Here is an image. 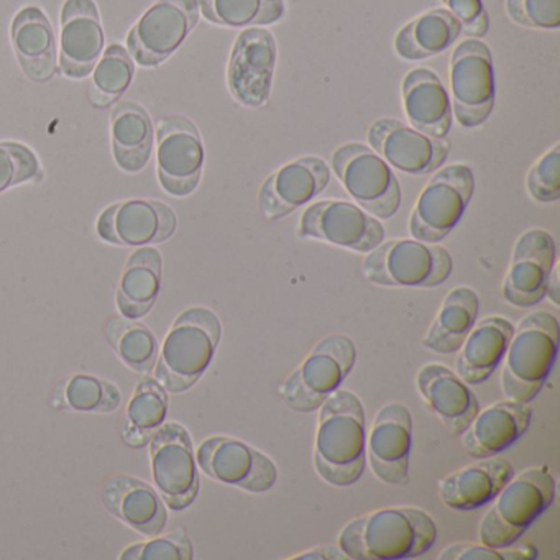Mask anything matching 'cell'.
Returning <instances> with one entry per match:
<instances>
[{
  "mask_svg": "<svg viewBox=\"0 0 560 560\" xmlns=\"http://www.w3.org/2000/svg\"><path fill=\"white\" fill-rule=\"evenodd\" d=\"M438 539V524L428 511L412 506L382 508L353 517L337 546L359 560H401L422 556Z\"/></svg>",
  "mask_w": 560,
  "mask_h": 560,
  "instance_id": "1",
  "label": "cell"
},
{
  "mask_svg": "<svg viewBox=\"0 0 560 560\" xmlns=\"http://www.w3.org/2000/svg\"><path fill=\"white\" fill-rule=\"evenodd\" d=\"M314 468L326 483L352 487L366 464L365 409L355 393L337 389L319 408Z\"/></svg>",
  "mask_w": 560,
  "mask_h": 560,
  "instance_id": "2",
  "label": "cell"
},
{
  "mask_svg": "<svg viewBox=\"0 0 560 560\" xmlns=\"http://www.w3.org/2000/svg\"><path fill=\"white\" fill-rule=\"evenodd\" d=\"M222 337V324L208 307L179 314L163 342L155 380L168 393L188 392L212 362Z\"/></svg>",
  "mask_w": 560,
  "mask_h": 560,
  "instance_id": "3",
  "label": "cell"
},
{
  "mask_svg": "<svg viewBox=\"0 0 560 560\" xmlns=\"http://www.w3.org/2000/svg\"><path fill=\"white\" fill-rule=\"evenodd\" d=\"M559 319L547 311H534L514 327L501 373L506 398L529 405L549 378L559 350Z\"/></svg>",
  "mask_w": 560,
  "mask_h": 560,
  "instance_id": "4",
  "label": "cell"
},
{
  "mask_svg": "<svg viewBox=\"0 0 560 560\" xmlns=\"http://www.w3.org/2000/svg\"><path fill=\"white\" fill-rule=\"evenodd\" d=\"M556 498V480L547 467H533L513 475L493 498L478 527V540L490 547H511Z\"/></svg>",
  "mask_w": 560,
  "mask_h": 560,
  "instance_id": "5",
  "label": "cell"
},
{
  "mask_svg": "<svg viewBox=\"0 0 560 560\" xmlns=\"http://www.w3.org/2000/svg\"><path fill=\"white\" fill-rule=\"evenodd\" d=\"M454 260L438 244L396 238L382 242L363 260L362 273L370 283L386 288H438L451 278Z\"/></svg>",
  "mask_w": 560,
  "mask_h": 560,
  "instance_id": "6",
  "label": "cell"
},
{
  "mask_svg": "<svg viewBox=\"0 0 560 560\" xmlns=\"http://www.w3.org/2000/svg\"><path fill=\"white\" fill-rule=\"evenodd\" d=\"M355 342L346 334H330L281 386L284 405L296 412H314L340 388L355 366Z\"/></svg>",
  "mask_w": 560,
  "mask_h": 560,
  "instance_id": "7",
  "label": "cell"
},
{
  "mask_svg": "<svg viewBox=\"0 0 560 560\" xmlns=\"http://www.w3.org/2000/svg\"><path fill=\"white\" fill-rule=\"evenodd\" d=\"M332 170L357 206L373 218L392 219L401 206V188L392 166L359 142L339 147L332 155Z\"/></svg>",
  "mask_w": 560,
  "mask_h": 560,
  "instance_id": "8",
  "label": "cell"
},
{
  "mask_svg": "<svg viewBox=\"0 0 560 560\" xmlns=\"http://www.w3.org/2000/svg\"><path fill=\"white\" fill-rule=\"evenodd\" d=\"M475 178L470 166H445L432 176L419 195L409 218V232L416 241L439 244L444 241L474 198Z\"/></svg>",
  "mask_w": 560,
  "mask_h": 560,
  "instance_id": "9",
  "label": "cell"
},
{
  "mask_svg": "<svg viewBox=\"0 0 560 560\" xmlns=\"http://www.w3.org/2000/svg\"><path fill=\"white\" fill-rule=\"evenodd\" d=\"M198 0H156L127 35V51L140 67L165 63L199 22Z\"/></svg>",
  "mask_w": 560,
  "mask_h": 560,
  "instance_id": "10",
  "label": "cell"
},
{
  "mask_svg": "<svg viewBox=\"0 0 560 560\" xmlns=\"http://www.w3.org/2000/svg\"><path fill=\"white\" fill-rule=\"evenodd\" d=\"M452 114L465 129L483 126L493 113V57L478 38L462 42L451 58Z\"/></svg>",
  "mask_w": 560,
  "mask_h": 560,
  "instance_id": "11",
  "label": "cell"
},
{
  "mask_svg": "<svg viewBox=\"0 0 560 560\" xmlns=\"http://www.w3.org/2000/svg\"><path fill=\"white\" fill-rule=\"evenodd\" d=\"M153 480L160 497L173 511L192 504L199 493V471L189 432L176 422H163L153 432Z\"/></svg>",
  "mask_w": 560,
  "mask_h": 560,
  "instance_id": "12",
  "label": "cell"
},
{
  "mask_svg": "<svg viewBox=\"0 0 560 560\" xmlns=\"http://www.w3.org/2000/svg\"><path fill=\"white\" fill-rule=\"evenodd\" d=\"M199 468L212 480L248 493H265L278 480V467L247 442L225 435L206 439L196 452Z\"/></svg>",
  "mask_w": 560,
  "mask_h": 560,
  "instance_id": "13",
  "label": "cell"
},
{
  "mask_svg": "<svg viewBox=\"0 0 560 560\" xmlns=\"http://www.w3.org/2000/svg\"><path fill=\"white\" fill-rule=\"evenodd\" d=\"M156 168L162 188L175 198L192 195L205 168L198 127L185 116H168L156 129Z\"/></svg>",
  "mask_w": 560,
  "mask_h": 560,
  "instance_id": "14",
  "label": "cell"
},
{
  "mask_svg": "<svg viewBox=\"0 0 560 560\" xmlns=\"http://www.w3.org/2000/svg\"><path fill=\"white\" fill-rule=\"evenodd\" d=\"M298 235L369 254L385 241V229L380 219L373 218L360 206L327 199L314 202L304 211Z\"/></svg>",
  "mask_w": 560,
  "mask_h": 560,
  "instance_id": "15",
  "label": "cell"
},
{
  "mask_svg": "<svg viewBox=\"0 0 560 560\" xmlns=\"http://www.w3.org/2000/svg\"><path fill=\"white\" fill-rule=\"evenodd\" d=\"M277 58V40L271 32L254 27L238 35L228 68L229 91L238 104L252 109L267 106Z\"/></svg>",
  "mask_w": 560,
  "mask_h": 560,
  "instance_id": "16",
  "label": "cell"
},
{
  "mask_svg": "<svg viewBox=\"0 0 560 560\" xmlns=\"http://www.w3.org/2000/svg\"><path fill=\"white\" fill-rule=\"evenodd\" d=\"M412 416L401 402H389L376 412L366 438V460L380 481L393 487L409 483Z\"/></svg>",
  "mask_w": 560,
  "mask_h": 560,
  "instance_id": "17",
  "label": "cell"
},
{
  "mask_svg": "<svg viewBox=\"0 0 560 560\" xmlns=\"http://www.w3.org/2000/svg\"><path fill=\"white\" fill-rule=\"evenodd\" d=\"M370 149L389 166L411 176L431 175L447 160L445 139H432L396 119H380L369 129Z\"/></svg>",
  "mask_w": 560,
  "mask_h": 560,
  "instance_id": "18",
  "label": "cell"
},
{
  "mask_svg": "<svg viewBox=\"0 0 560 560\" xmlns=\"http://www.w3.org/2000/svg\"><path fill=\"white\" fill-rule=\"evenodd\" d=\"M556 241L544 229H529L517 238L501 293L514 307H534L546 298L550 271L556 265Z\"/></svg>",
  "mask_w": 560,
  "mask_h": 560,
  "instance_id": "19",
  "label": "cell"
},
{
  "mask_svg": "<svg viewBox=\"0 0 560 560\" xmlns=\"http://www.w3.org/2000/svg\"><path fill=\"white\" fill-rule=\"evenodd\" d=\"M176 225L175 211L165 202L129 199L110 206L100 215L97 234L120 247H149L173 237Z\"/></svg>",
  "mask_w": 560,
  "mask_h": 560,
  "instance_id": "20",
  "label": "cell"
},
{
  "mask_svg": "<svg viewBox=\"0 0 560 560\" xmlns=\"http://www.w3.org/2000/svg\"><path fill=\"white\" fill-rule=\"evenodd\" d=\"M60 21L61 73L70 80H84L93 74L106 48L100 8L94 0H65Z\"/></svg>",
  "mask_w": 560,
  "mask_h": 560,
  "instance_id": "21",
  "label": "cell"
},
{
  "mask_svg": "<svg viewBox=\"0 0 560 560\" xmlns=\"http://www.w3.org/2000/svg\"><path fill=\"white\" fill-rule=\"evenodd\" d=\"M329 182L330 170L324 160L303 156L265 179L258 192V208L267 221H281L317 198Z\"/></svg>",
  "mask_w": 560,
  "mask_h": 560,
  "instance_id": "22",
  "label": "cell"
},
{
  "mask_svg": "<svg viewBox=\"0 0 560 560\" xmlns=\"http://www.w3.org/2000/svg\"><path fill=\"white\" fill-rule=\"evenodd\" d=\"M416 385L429 411L438 416L439 421L452 435L464 434L480 411V402L471 392L470 385L445 365L431 363L422 366Z\"/></svg>",
  "mask_w": 560,
  "mask_h": 560,
  "instance_id": "23",
  "label": "cell"
},
{
  "mask_svg": "<svg viewBox=\"0 0 560 560\" xmlns=\"http://www.w3.org/2000/svg\"><path fill=\"white\" fill-rule=\"evenodd\" d=\"M533 419V409L514 399H503L480 409L467 431L462 434V445L471 458H487L510 448L520 441Z\"/></svg>",
  "mask_w": 560,
  "mask_h": 560,
  "instance_id": "24",
  "label": "cell"
},
{
  "mask_svg": "<svg viewBox=\"0 0 560 560\" xmlns=\"http://www.w3.org/2000/svg\"><path fill=\"white\" fill-rule=\"evenodd\" d=\"M11 40L24 73L45 84L58 73V44L48 15L28 5L18 12L11 25Z\"/></svg>",
  "mask_w": 560,
  "mask_h": 560,
  "instance_id": "25",
  "label": "cell"
},
{
  "mask_svg": "<svg viewBox=\"0 0 560 560\" xmlns=\"http://www.w3.org/2000/svg\"><path fill=\"white\" fill-rule=\"evenodd\" d=\"M514 468L506 458H477L474 464L439 481V497L445 506L460 513L478 510L493 501L513 478Z\"/></svg>",
  "mask_w": 560,
  "mask_h": 560,
  "instance_id": "26",
  "label": "cell"
},
{
  "mask_svg": "<svg viewBox=\"0 0 560 560\" xmlns=\"http://www.w3.org/2000/svg\"><path fill=\"white\" fill-rule=\"evenodd\" d=\"M402 103L408 122L432 139H445L451 132L452 104L438 74L429 68H416L402 81Z\"/></svg>",
  "mask_w": 560,
  "mask_h": 560,
  "instance_id": "27",
  "label": "cell"
},
{
  "mask_svg": "<svg viewBox=\"0 0 560 560\" xmlns=\"http://www.w3.org/2000/svg\"><path fill=\"white\" fill-rule=\"evenodd\" d=\"M514 326L501 316H488L475 323L458 349L455 373L467 385H481L503 362Z\"/></svg>",
  "mask_w": 560,
  "mask_h": 560,
  "instance_id": "28",
  "label": "cell"
},
{
  "mask_svg": "<svg viewBox=\"0 0 560 560\" xmlns=\"http://www.w3.org/2000/svg\"><path fill=\"white\" fill-rule=\"evenodd\" d=\"M103 501L114 516L145 536H159L165 529L168 516L162 497L137 478L117 475L107 480Z\"/></svg>",
  "mask_w": 560,
  "mask_h": 560,
  "instance_id": "29",
  "label": "cell"
},
{
  "mask_svg": "<svg viewBox=\"0 0 560 560\" xmlns=\"http://www.w3.org/2000/svg\"><path fill=\"white\" fill-rule=\"evenodd\" d=\"M163 258L153 247L133 252L124 267L117 290V307L127 319H140L155 306L162 288Z\"/></svg>",
  "mask_w": 560,
  "mask_h": 560,
  "instance_id": "30",
  "label": "cell"
},
{
  "mask_svg": "<svg viewBox=\"0 0 560 560\" xmlns=\"http://www.w3.org/2000/svg\"><path fill=\"white\" fill-rule=\"evenodd\" d=\"M110 136L120 170L136 175L149 165L155 133L147 109L136 103L119 104L110 114Z\"/></svg>",
  "mask_w": 560,
  "mask_h": 560,
  "instance_id": "31",
  "label": "cell"
},
{
  "mask_svg": "<svg viewBox=\"0 0 560 560\" xmlns=\"http://www.w3.org/2000/svg\"><path fill=\"white\" fill-rule=\"evenodd\" d=\"M478 313L480 298L477 291L468 287L448 291L434 323L422 339V347L439 355H454L477 323Z\"/></svg>",
  "mask_w": 560,
  "mask_h": 560,
  "instance_id": "32",
  "label": "cell"
},
{
  "mask_svg": "<svg viewBox=\"0 0 560 560\" xmlns=\"http://www.w3.org/2000/svg\"><path fill=\"white\" fill-rule=\"evenodd\" d=\"M460 35V24L447 9H432L398 32L395 50L402 60H425L451 48Z\"/></svg>",
  "mask_w": 560,
  "mask_h": 560,
  "instance_id": "33",
  "label": "cell"
},
{
  "mask_svg": "<svg viewBox=\"0 0 560 560\" xmlns=\"http://www.w3.org/2000/svg\"><path fill=\"white\" fill-rule=\"evenodd\" d=\"M206 21L221 27H265L287 14L284 0H198Z\"/></svg>",
  "mask_w": 560,
  "mask_h": 560,
  "instance_id": "34",
  "label": "cell"
},
{
  "mask_svg": "<svg viewBox=\"0 0 560 560\" xmlns=\"http://www.w3.org/2000/svg\"><path fill=\"white\" fill-rule=\"evenodd\" d=\"M133 78L136 65L127 48L119 44L110 45L94 67L91 103L100 109L113 106L132 86Z\"/></svg>",
  "mask_w": 560,
  "mask_h": 560,
  "instance_id": "35",
  "label": "cell"
},
{
  "mask_svg": "<svg viewBox=\"0 0 560 560\" xmlns=\"http://www.w3.org/2000/svg\"><path fill=\"white\" fill-rule=\"evenodd\" d=\"M106 334L110 346L127 366L136 372H149L153 369L159 357V342L152 330L127 317H117L107 324Z\"/></svg>",
  "mask_w": 560,
  "mask_h": 560,
  "instance_id": "36",
  "label": "cell"
},
{
  "mask_svg": "<svg viewBox=\"0 0 560 560\" xmlns=\"http://www.w3.org/2000/svg\"><path fill=\"white\" fill-rule=\"evenodd\" d=\"M65 399L74 411L110 412L119 408L122 396L113 383L90 375H77L67 383Z\"/></svg>",
  "mask_w": 560,
  "mask_h": 560,
  "instance_id": "37",
  "label": "cell"
},
{
  "mask_svg": "<svg viewBox=\"0 0 560 560\" xmlns=\"http://www.w3.org/2000/svg\"><path fill=\"white\" fill-rule=\"evenodd\" d=\"M166 412H168L166 389L156 380H145L137 386L136 395L130 399L127 418L130 424L150 434L165 422Z\"/></svg>",
  "mask_w": 560,
  "mask_h": 560,
  "instance_id": "38",
  "label": "cell"
},
{
  "mask_svg": "<svg viewBox=\"0 0 560 560\" xmlns=\"http://www.w3.org/2000/svg\"><path fill=\"white\" fill-rule=\"evenodd\" d=\"M42 175L37 155L24 143L0 142V192Z\"/></svg>",
  "mask_w": 560,
  "mask_h": 560,
  "instance_id": "39",
  "label": "cell"
},
{
  "mask_svg": "<svg viewBox=\"0 0 560 560\" xmlns=\"http://www.w3.org/2000/svg\"><path fill=\"white\" fill-rule=\"evenodd\" d=\"M526 188L537 202H556L560 199V145H553L539 162L529 170Z\"/></svg>",
  "mask_w": 560,
  "mask_h": 560,
  "instance_id": "40",
  "label": "cell"
},
{
  "mask_svg": "<svg viewBox=\"0 0 560 560\" xmlns=\"http://www.w3.org/2000/svg\"><path fill=\"white\" fill-rule=\"evenodd\" d=\"M506 11L514 24L537 31L560 27V0H506Z\"/></svg>",
  "mask_w": 560,
  "mask_h": 560,
  "instance_id": "41",
  "label": "cell"
},
{
  "mask_svg": "<svg viewBox=\"0 0 560 560\" xmlns=\"http://www.w3.org/2000/svg\"><path fill=\"white\" fill-rule=\"evenodd\" d=\"M192 544L183 530L159 537L147 544H137L122 553L124 560H191Z\"/></svg>",
  "mask_w": 560,
  "mask_h": 560,
  "instance_id": "42",
  "label": "cell"
},
{
  "mask_svg": "<svg viewBox=\"0 0 560 560\" xmlns=\"http://www.w3.org/2000/svg\"><path fill=\"white\" fill-rule=\"evenodd\" d=\"M536 549H510L490 547L487 544L458 542L445 547L439 560H530L536 559Z\"/></svg>",
  "mask_w": 560,
  "mask_h": 560,
  "instance_id": "43",
  "label": "cell"
},
{
  "mask_svg": "<svg viewBox=\"0 0 560 560\" xmlns=\"http://www.w3.org/2000/svg\"><path fill=\"white\" fill-rule=\"evenodd\" d=\"M447 11L457 19L462 34L468 37L481 38L490 28L487 9L483 0H442Z\"/></svg>",
  "mask_w": 560,
  "mask_h": 560,
  "instance_id": "44",
  "label": "cell"
},
{
  "mask_svg": "<svg viewBox=\"0 0 560 560\" xmlns=\"http://www.w3.org/2000/svg\"><path fill=\"white\" fill-rule=\"evenodd\" d=\"M291 559H329V560H340V559H349L346 552L340 549L339 546H317L314 549L306 550V552L300 553V556L291 557Z\"/></svg>",
  "mask_w": 560,
  "mask_h": 560,
  "instance_id": "45",
  "label": "cell"
},
{
  "mask_svg": "<svg viewBox=\"0 0 560 560\" xmlns=\"http://www.w3.org/2000/svg\"><path fill=\"white\" fill-rule=\"evenodd\" d=\"M559 268L553 265L552 271H550L549 283H547L546 296L552 300V303L559 304Z\"/></svg>",
  "mask_w": 560,
  "mask_h": 560,
  "instance_id": "46",
  "label": "cell"
}]
</instances>
